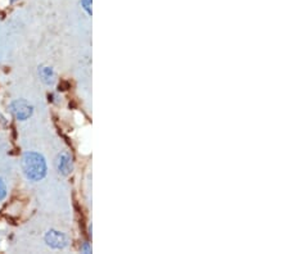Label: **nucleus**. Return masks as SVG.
<instances>
[{
	"instance_id": "obj_1",
	"label": "nucleus",
	"mask_w": 289,
	"mask_h": 254,
	"mask_svg": "<svg viewBox=\"0 0 289 254\" xmlns=\"http://www.w3.org/2000/svg\"><path fill=\"white\" fill-rule=\"evenodd\" d=\"M21 166H22L24 176L34 183L41 181L48 172L47 161H45L44 156L38 152L24 153L22 156V161H21Z\"/></svg>"
},
{
	"instance_id": "obj_2",
	"label": "nucleus",
	"mask_w": 289,
	"mask_h": 254,
	"mask_svg": "<svg viewBox=\"0 0 289 254\" xmlns=\"http://www.w3.org/2000/svg\"><path fill=\"white\" fill-rule=\"evenodd\" d=\"M9 112L18 121H26L34 115V107L24 99H17L9 104Z\"/></svg>"
},
{
	"instance_id": "obj_3",
	"label": "nucleus",
	"mask_w": 289,
	"mask_h": 254,
	"mask_svg": "<svg viewBox=\"0 0 289 254\" xmlns=\"http://www.w3.org/2000/svg\"><path fill=\"white\" fill-rule=\"evenodd\" d=\"M45 243L53 249H65L68 245V239L63 232L57 230H49L45 234Z\"/></svg>"
},
{
	"instance_id": "obj_4",
	"label": "nucleus",
	"mask_w": 289,
	"mask_h": 254,
	"mask_svg": "<svg viewBox=\"0 0 289 254\" xmlns=\"http://www.w3.org/2000/svg\"><path fill=\"white\" fill-rule=\"evenodd\" d=\"M57 169L58 172L67 176L72 172L73 169V164H72V157L68 153H61L57 158Z\"/></svg>"
},
{
	"instance_id": "obj_5",
	"label": "nucleus",
	"mask_w": 289,
	"mask_h": 254,
	"mask_svg": "<svg viewBox=\"0 0 289 254\" xmlns=\"http://www.w3.org/2000/svg\"><path fill=\"white\" fill-rule=\"evenodd\" d=\"M39 75H40L41 81L44 82L47 85H53L54 82V71L51 69L50 67H41L39 68Z\"/></svg>"
},
{
	"instance_id": "obj_6",
	"label": "nucleus",
	"mask_w": 289,
	"mask_h": 254,
	"mask_svg": "<svg viewBox=\"0 0 289 254\" xmlns=\"http://www.w3.org/2000/svg\"><path fill=\"white\" fill-rule=\"evenodd\" d=\"M92 3H93V0H81V7L84 8V10H85L89 16H92L93 14Z\"/></svg>"
},
{
	"instance_id": "obj_7",
	"label": "nucleus",
	"mask_w": 289,
	"mask_h": 254,
	"mask_svg": "<svg viewBox=\"0 0 289 254\" xmlns=\"http://www.w3.org/2000/svg\"><path fill=\"white\" fill-rule=\"evenodd\" d=\"M5 197H7V185L3 179H0V202L5 199Z\"/></svg>"
},
{
	"instance_id": "obj_8",
	"label": "nucleus",
	"mask_w": 289,
	"mask_h": 254,
	"mask_svg": "<svg viewBox=\"0 0 289 254\" xmlns=\"http://www.w3.org/2000/svg\"><path fill=\"white\" fill-rule=\"evenodd\" d=\"M14 1H17V0H10V3H14Z\"/></svg>"
}]
</instances>
